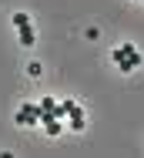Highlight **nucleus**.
<instances>
[{
	"label": "nucleus",
	"instance_id": "obj_5",
	"mask_svg": "<svg viewBox=\"0 0 144 158\" xmlns=\"http://www.w3.org/2000/svg\"><path fill=\"white\" fill-rule=\"evenodd\" d=\"M40 108H44V114H50V118H54V108H57V101H54V98H40Z\"/></svg>",
	"mask_w": 144,
	"mask_h": 158
},
{
	"label": "nucleus",
	"instance_id": "obj_6",
	"mask_svg": "<svg viewBox=\"0 0 144 158\" xmlns=\"http://www.w3.org/2000/svg\"><path fill=\"white\" fill-rule=\"evenodd\" d=\"M27 74H30V77H40V74H44V67H40L37 61H30V64H27Z\"/></svg>",
	"mask_w": 144,
	"mask_h": 158
},
{
	"label": "nucleus",
	"instance_id": "obj_1",
	"mask_svg": "<svg viewBox=\"0 0 144 158\" xmlns=\"http://www.w3.org/2000/svg\"><path fill=\"white\" fill-rule=\"evenodd\" d=\"M111 61L117 64V71H121V74H131V71H138V67H141V54H138V47H134V44H121V47H117V51H111Z\"/></svg>",
	"mask_w": 144,
	"mask_h": 158
},
{
	"label": "nucleus",
	"instance_id": "obj_8",
	"mask_svg": "<svg viewBox=\"0 0 144 158\" xmlns=\"http://www.w3.org/2000/svg\"><path fill=\"white\" fill-rule=\"evenodd\" d=\"M0 158H14V155H10V152H0Z\"/></svg>",
	"mask_w": 144,
	"mask_h": 158
},
{
	"label": "nucleus",
	"instance_id": "obj_2",
	"mask_svg": "<svg viewBox=\"0 0 144 158\" xmlns=\"http://www.w3.org/2000/svg\"><path fill=\"white\" fill-rule=\"evenodd\" d=\"M14 121H17V125H30V128H34V125L44 121V108H40V104H24V108L14 114Z\"/></svg>",
	"mask_w": 144,
	"mask_h": 158
},
{
	"label": "nucleus",
	"instance_id": "obj_3",
	"mask_svg": "<svg viewBox=\"0 0 144 158\" xmlns=\"http://www.w3.org/2000/svg\"><path fill=\"white\" fill-rule=\"evenodd\" d=\"M17 37H20V47H34V40H37L34 27H20V31H17Z\"/></svg>",
	"mask_w": 144,
	"mask_h": 158
},
{
	"label": "nucleus",
	"instance_id": "obj_4",
	"mask_svg": "<svg viewBox=\"0 0 144 158\" xmlns=\"http://www.w3.org/2000/svg\"><path fill=\"white\" fill-rule=\"evenodd\" d=\"M14 27H17V31H20V27H30V17L24 14V10H17V14H14Z\"/></svg>",
	"mask_w": 144,
	"mask_h": 158
},
{
	"label": "nucleus",
	"instance_id": "obj_7",
	"mask_svg": "<svg viewBox=\"0 0 144 158\" xmlns=\"http://www.w3.org/2000/svg\"><path fill=\"white\" fill-rule=\"evenodd\" d=\"M67 128H70V131H84V118H70Z\"/></svg>",
	"mask_w": 144,
	"mask_h": 158
}]
</instances>
